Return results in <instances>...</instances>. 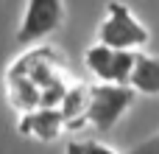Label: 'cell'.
Instances as JSON below:
<instances>
[{"instance_id":"5","label":"cell","mask_w":159,"mask_h":154,"mask_svg":"<svg viewBox=\"0 0 159 154\" xmlns=\"http://www.w3.org/2000/svg\"><path fill=\"white\" fill-rule=\"evenodd\" d=\"M17 132H20L22 137L39 140V143H53V140H59L61 132H64V118H61L59 109H34V112L20 115Z\"/></svg>"},{"instance_id":"7","label":"cell","mask_w":159,"mask_h":154,"mask_svg":"<svg viewBox=\"0 0 159 154\" xmlns=\"http://www.w3.org/2000/svg\"><path fill=\"white\" fill-rule=\"evenodd\" d=\"M87 104H89V87L73 81L59 104V112L64 118V129H87Z\"/></svg>"},{"instance_id":"1","label":"cell","mask_w":159,"mask_h":154,"mask_svg":"<svg viewBox=\"0 0 159 154\" xmlns=\"http://www.w3.org/2000/svg\"><path fill=\"white\" fill-rule=\"evenodd\" d=\"M148 39H151L148 28L134 17V11L126 3L120 0L106 3V14L98 25V45H106L112 51L140 53V48H145Z\"/></svg>"},{"instance_id":"8","label":"cell","mask_w":159,"mask_h":154,"mask_svg":"<svg viewBox=\"0 0 159 154\" xmlns=\"http://www.w3.org/2000/svg\"><path fill=\"white\" fill-rule=\"evenodd\" d=\"M67 154H117L115 149H109L106 143H98V140H84V143H70Z\"/></svg>"},{"instance_id":"2","label":"cell","mask_w":159,"mask_h":154,"mask_svg":"<svg viewBox=\"0 0 159 154\" xmlns=\"http://www.w3.org/2000/svg\"><path fill=\"white\" fill-rule=\"evenodd\" d=\"M134 104V93L117 84H89L87 126L95 132H109Z\"/></svg>"},{"instance_id":"6","label":"cell","mask_w":159,"mask_h":154,"mask_svg":"<svg viewBox=\"0 0 159 154\" xmlns=\"http://www.w3.org/2000/svg\"><path fill=\"white\" fill-rule=\"evenodd\" d=\"M129 90L134 95H159V56L154 53H137L134 56V67L129 76Z\"/></svg>"},{"instance_id":"9","label":"cell","mask_w":159,"mask_h":154,"mask_svg":"<svg viewBox=\"0 0 159 154\" xmlns=\"http://www.w3.org/2000/svg\"><path fill=\"white\" fill-rule=\"evenodd\" d=\"M126 154H159V132H154L151 137H145L140 143H134Z\"/></svg>"},{"instance_id":"3","label":"cell","mask_w":159,"mask_h":154,"mask_svg":"<svg viewBox=\"0 0 159 154\" xmlns=\"http://www.w3.org/2000/svg\"><path fill=\"white\" fill-rule=\"evenodd\" d=\"M64 0H28L22 20L17 25V42L20 45H34L50 34H56L64 25Z\"/></svg>"},{"instance_id":"4","label":"cell","mask_w":159,"mask_h":154,"mask_svg":"<svg viewBox=\"0 0 159 154\" xmlns=\"http://www.w3.org/2000/svg\"><path fill=\"white\" fill-rule=\"evenodd\" d=\"M134 56L129 51H112L106 45H92L84 53V65L87 70L98 79V84H117V87H129V76L134 67Z\"/></svg>"}]
</instances>
